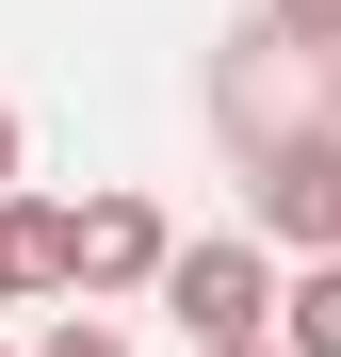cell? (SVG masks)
Listing matches in <instances>:
<instances>
[{"label":"cell","mask_w":341,"mask_h":357,"mask_svg":"<svg viewBox=\"0 0 341 357\" xmlns=\"http://www.w3.org/2000/svg\"><path fill=\"white\" fill-rule=\"evenodd\" d=\"M0 357H17V341H0Z\"/></svg>","instance_id":"obj_8"},{"label":"cell","mask_w":341,"mask_h":357,"mask_svg":"<svg viewBox=\"0 0 341 357\" xmlns=\"http://www.w3.org/2000/svg\"><path fill=\"white\" fill-rule=\"evenodd\" d=\"M17 357H130V325L114 309H49V341H17Z\"/></svg>","instance_id":"obj_5"},{"label":"cell","mask_w":341,"mask_h":357,"mask_svg":"<svg viewBox=\"0 0 341 357\" xmlns=\"http://www.w3.org/2000/svg\"><path fill=\"white\" fill-rule=\"evenodd\" d=\"M260 33H276V49H309V66H341V0H260Z\"/></svg>","instance_id":"obj_4"},{"label":"cell","mask_w":341,"mask_h":357,"mask_svg":"<svg viewBox=\"0 0 341 357\" xmlns=\"http://www.w3.org/2000/svg\"><path fill=\"white\" fill-rule=\"evenodd\" d=\"M227 357H260V341H227Z\"/></svg>","instance_id":"obj_7"},{"label":"cell","mask_w":341,"mask_h":357,"mask_svg":"<svg viewBox=\"0 0 341 357\" xmlns=\"http://www.w3.org/2000/svg\"><path fill=\"white\" fill-rule=\"evenodd\" d=\"M211 130H227V162H244V195H260V227L276 244H341V66H309V49H276L260 17L211 49Z\"/></svg>","instance_id":"obj_1"},{"label":"cell","mask_w":341,"mask_h":357,"mask_svg":"<svg viewBox=\"0 0 341 357\" xmlns=\"http://www.w3.org/2000/svg\"><path fill=\"white\" fill-rule=\"evenodd\" d=\"M162 244H179V227H162V195H130V178H114V195L66 211V292H82V309H130V292L162 276Z\"/></svg>","instance_id":"obj_3"},{"label":"cell","mask_w":341,"mask_h":357,"mask_svg":"<svg viewBox=\"0 0 341 357\" xmlns=\"http://www.w3.org/2000/svg\"><path fill=\"white\" fill-rule=\"evenodd\" d=\"M17 178H33V130H17V98H0V195H17Z\"/></svg>","instance_id":"obj_6"},{"label":"cell","mask_w":341,"mask_h":357,"mask_svg":"<svg viewBox=\"0 0 341 357\" xmlns=\"http://www.w3.org/2000/svg\"><path fill=\"white\" fill-rule=\"evenodd\" d=\"M146 309H179V341L195 357H227V341H260V309H276V260L260 244H162V276H146Z\"/></svg>","instance_id":"obj_2"}]
</instances>
